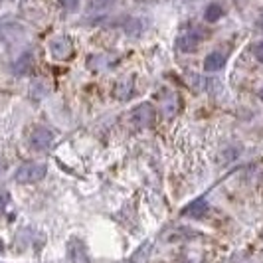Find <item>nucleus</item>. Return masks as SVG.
I'll list each match as a JSON object with an SVG mask.
<instances>
[{"label":"nucleus","instance_id":"obj_6","mask_svg":"<svg viewBox=\"0 0 263 263\" xmlns=\"http://www.w3.org/2000/svg\"><path fill=\"white\" fill-rule=\"evenodd\" d=\"M69 257H71V263H89V255H87V250H85L81 239H71Z\"/></svg>","mask_w":263,"mask_h":263},{"label":"nucleus","instance_id":"obj_10","mask_svg":"<svg viewBox=\"0 0 263 263\" xmlns=\"http://www.w3.org/2000/svg\"><path fill=\"white\" fill-rule=\"evenodd\" d=\"M30 67H32V55H30V53H24V55L14 64V73L24 76V73L30 71Z\"/></svg>","mask_w":263,"mask_h":263},{"label":"nucleus","instance_id":"obj_1","mask_svg":"<svg viewBox=\"0 0 263 263\" xmlns=\"http://www.w3.org/2000/svg\"><path fill=\"white\" fill-rule=\"evenodd\" d=\"M46 164H40V162H26L22 166H18V171L14 174V178L20 182V184H34L42 180L46 176Z\"/></svg>","mask_w":263,"mask_h":263},{"label":"nucleus","instance_id":"obj_5","mask_svg":"<svg viewBox=\"0 0 263 263\" xmlns=\"http://www.w3.org/2000/svg\"><path fill=\"white\" fill-rule=\"evenodd\" d=\"M206 36H208V34H200L198 28L196 30H190V32H186L184 36L178 40V48H180L182 52H194L196 46L200 44V40L206 38Z\"/></svg>","mask_w":263,"mask_h":263},{"label":"nucleus","instance_id":"obj_12","mask_svg":"<svg viewBox=\"0 0 263 263\" xmlns=\"http://www.w3.org/2000/svg\"><path fill=\"white\" fill-rule=\"evenodd\" d=\"M253 53H255V58H257L259 62H263V44H255V46H253Z\"/></svg>","mask_w":263,"mask_h":263},{"label":"nucleus","instance_id":"obj_11","mask_svg":"<svg viewBox=\"0 0 263 263\" xmlns=\"http://www.w3.org/2000/svg\"><path fill=\"white\" fill-rule=\"evenodd\" d=\"M62 4H64V8H66L67 12H73V10H78L79 6V0H60Z\"/></svg>","mask_w":263,"mask_h":263},{"label":"nucleus","instance_id":"obj_7","mask_svg":"<svg viewBox=\"0 0 263 263\" xmlns=\"http://www.w3.org/2000/svg\"><path fill=\"white\" fill-rule=\"evenodd\" d=\"M208 214V204L206 200H194L192 204H188L184 210H182V216H188V218H194V220H200Z\"/></svg>","mask_w":263,"mask_h":263},{"label":"nucleus","instance_id":"obj_14","mask_svg":"<svg viewBox=\"0 0 263 263\" xmlns=\"http://www.w3.org/2000/svg\"><path fill=\"white\" fill-rule=\"evenodd\" d=\"M259 97H261V99H263V87H261V91H259Z\"/></svg>","mask_w":263,"mask_h":263},{"label":"nucleus","instance_id":"obj_2","mask_svg":"<svg viewBox=\"0 0 263 263\" xmlns=\"http://www.w3.org/2000/svg\"><path fill=\"white\" fill-rule=\"evenodd\" d=\"M53 143V135L50 129L46 127H38L34 129L32 135H30V146L36 148V151H48Z\"/></svg>","mask_w":263,"mask_h":263},{"label":"nucleus","instance_id":"obj_3","mask_svg":"<svg viewBox=\"0 0 263 263\" xmlns=\"http://www.w3.org/2000/svg\"><path fill=\"white\" fill-rule=\"evenodd\" d=\"M131 119L137 127H148L155 121V107L151 105V103H141L133 111Z\"/></svg>","mask_w":263,"mask_h":263},{"label":"nucleus","instance_id":"obj_15","mask_svg":"<svg viewBox=\"0 0 263 263\" xmlns=\"http://www.w3.org/2000/svg\"><path fill=\"white\" fill-rule=\"evenodd\" d=\"M0 2H2V0H0Z\"/></svg>","mask_w":263,"mask_h":263},{"label":"nucleus","instance_id":"obj_9","mask_svg":"<svg viewBox=\"0 0 263 263\" xmlns=\"http://www.w3.org/2000/svg\"><path fill=\"white\" fill-rule=\"evenodd\" d=\"M224 16V8L220 6V4H216V2H212L210 6L204 10V18L208 20V22H216V20H220Z\"/></svg>","mask_w":263,"mask_h":263},{"label":"nucleus","instance_id":"obj_8","mask_svg":"<svg viewBox=\"0 0 263 263\" xmlns=\"http://www.w3.org/2000/svg\"><path fill=\"white\" fill-rule=\"evenodd\" d=\"M224 64H226L224 53L214 52L204 60V69H206V71H218V69H222V67H224Z\"/></svg>","mask_w":263,"mask_h":263},{"label":"nucleus","instance_id":"obj_4","mask_svg":"<svg viewBox=\"0 0 263 263\" xmlns=\"http://www.w3.org/2000/svg\"><path fill=\"white\" fill-rule=\"evenodd\" d=\"M50 52L53 60H69L73 55V46L67 38H58L50 44Z\"/></svg>","mask_w":263,"mask_h":263},{"label":"nucleus","instance_id":"obj_13","mask_svg":"<svg viewBox=\"0 0 263 263\" xmlns=\"http://www.w3.org/2000/svg\"><path fill=\"white\" fill-rule=\"evenodd\" d=\"M4 206H6V196H0V212L4 210Z\"/></svg>","mask_w":263,"mask_h":263}]
</instances>
